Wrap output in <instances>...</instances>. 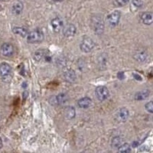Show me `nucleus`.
<instances>
[{"instance_id": "32", "label": "nucleus", "mask_w": 153, "mask_h": 153, "mask_svg": "<svg viewBox=\"0 0 153 153\" xmlns=\"http://www.w3.org/2000/svg\"><path fill=\"white\" fill-rule=\"evenodd\" d=\"M53 1L55 2H60L63 1L64 0H53Z\"/></svg>"}, {"instance_id": "6", "label": "nucleus", "mask_w": 153, "mask_h": 153, "mask_svg": "<svg viewBox=\"0 0 153 153\" xmlns=\"http://www.w3.org/2000/svg\"><path fill=\"white\" fill-rule=\"evenodd\" d=\"M121 18V13L118 10H115L108 15L107 17L108 23L112 27L117 26Z\"/></svg>"}, {"instance_id": "4", "label": "nucleus", "mask_w": 153, "mask_h": 153, "mask_svg": "<svg viewBox=\"0 0 153 153\" xmlns=\"http://www.w3.org/2000/svg\"><path fill=\"white\" fill-rule=\"evenodd\" d=\"M95 43L91 38L89 37H84L80 43V49L84 53H89L95 47Z\"/></svg>"}, {"instance_id": "9", "label": "nucleus", "mask_w": 153, "mask_h": 153, "mask_svg": "<svg viewBox=\"0 0 153 153\" xmlns=\"http://www.w3.org/2000/svg\"><path fill=\"white\" fill-rule=\"evenodd\" d=\"M76 33V27L74 25L72 24L67 25L63 28V33L67 37H73Z\"/></svg>"}, {"instance_id": "20", "label": "nucleus", "mask_w": 153, "mask_h": 153, "mask_svg": "<svg viewBox=\"0 0 153 153\" xmlns=\"http://www.w3.org/2000/svg\"><path fill=\"white\" fill-rule=\"evenodd\" d=\"M55 97L56 105L64 104L68 101V96L64 93H59L58 95L55 96Z\"/></svg>"}, {"instance_id": "8", "label": "nucleus", "mask_w": 153, "mask_h": 153, "mask_svg": "<svg viewBox=\"0 0 153 153\" xmlns=\"http://www.w3.org/2000/svg\"><path fill=\"white\" fill-rule=\"evenodd\" d=\"M51 25L54 32L58 33L63 28V21L60 18H54L51 20Z\"/></svg>"}, {"instance_id": "24", "label": "nucleus", "mask_w": 153, "mask_h": 153, "mask_svg": "<svg viewBox=\"0 0 153 153\" xmlns=\"http://www.w3.org/2000/svg\"><path fill=\"white\" fill-rule=\"evenodd\" d=\"M130 0H114V4L117 7H123L129 2Z\"/></svg>"}, {"instance_id": "12", "label": "nucleus", "mask_w": 153, "mask_h": 153, "mask_svg": "<svg viewBox=\"0 0 153 153\" xmlns=\"http://www.w3.org/2000/svg\"><path fill=\"white\" fill-rule=\"evenodd\" d=\"M150 93V92L149 90H142V91H139L136 93L135 96H134V99L137 101L144 100L149 98Z\"/></svg>"}, {"instance_id": "29", "label": "nucleus", "mask_w": 153, "mask_h": 153, "mask_svg": "<svg viewBox=\"0 0 153 153\" xmlns=\"http://www.w3.org/2000/svg\"><path fill=\"white\" fill-rule=\"evenodd\" d=\"M139 145H140V143H139V142H138V141H133L132 143V147L133 148H137L139 146Z\"/></svg>"}, {"instance_id": "17", "label": "nucleus", "mask_w": 153, "mask_h": 153, "mask_svg": "<svg viewBox=\"0 0 153 153\" xmlns=\"http://www.w3.org/2000/svg\"><path fill=\"white\" fill-rule=\"evenodd\" d=\"M66 118L71 120L76 117V112L75 108L72 106H68L65 108L64 112Z\"/></svg>"}, {"instance_id": "26", "label": "nucleus", "mask_w": 153, "mask_h": 153, "mask_svg": "<svg viewBox=\"0 0 153 153\" xmlns=\"http://www.w3.org/2000/svg\"><path fill=\"white\" fill-rule=\"evenodd\" d=\"M133 4L137 8H140L143 5V0H132Z\"/></svg>"}, {"instance_id": "5", "label": "nucleus", "mask_w": 153, "mask_h": 153, "mask_svg": "<svg viewBox=\"0 0 153 153\" xmlns=\"http://www.w3.org/2000/svg\"><path fill=\"white\" fill-rule=\"evenodd\" d=\"M95 94L99 101H103L108 98L109 91L105 86H99L95 90Z\"/></svg>"}, {"instance_id": "3", "label": "nucleus", "mask_w": 153, "mask_h": 153, "mask_svg": "<svg viewBox=\"0 0 153 153\" xmlns=\"http://www.w3.org/2000/svg\"><path fill=\"white\" fill-rule=\"evenodd\" d=\"M11 72L12 68L9 64L4 62L0 64V77L2 78L4 82L10 81Z\"/></svg>"}, {"instance_id": "14", "label": "nucleus", "mask_w": 153, "mask_h": 153, "mask_svg": "<svg viewBox=\"0 0 153 153\" xmlns=\"http://www.w3.org/2000/svg\"><path fill=\"white\" fill-rule=\"evenodd\" d=\"M77 104L81 108H88L92 104V100L89 97H84L79 100L78 101Z\"/></svg>"}, {"instance_id": "13", "label": "nucleus", "mask_w": 153, "mask_h": 153, "mask_svg": "<svg viewBox=\"0 0 153 153\" xmlns=\"http://www.w3.org/2000/svg\"><path fill=\"white\" fill-rule=\"evenodd\" d=\"M65 79L69 83H73L76 80V73L72 69H68L64 73Z\"/></svg>"}, {"instance_id": "1", "label": "nucleus", "mask_w": 153, "mask_h": 153, "mask_svg": "<svg viewBox=\"0 0 153 153\" xmlns=\"http://www.w3.org/2000/svg\"><path fill=\"white\" fill-rule=\"evenodd\" d=\"M45 36L41 30L37 29L28 33L27 41L29 43H38L42 42L44 40Z\"/></svg>"}, {"instance_id": "2", "label": "nucleus", "mask_w": 153, "mask_h": 153, "mask_svg": "<svg viewBox=\"0 0 153 153\" xmlns=\"http://www.w3.org/2000/svg\"><path fill=\"white\" fill-rule=\"evenodd\" d=\"M92 26L95 33L97 35H101L104 30V22L103 19L99 16H94L92 19Z\"/></svg>"}, {"instance_id": "11", "label": "nucleus", "mask_w": 153, "mask_h": 153, "mask_svg": "<svg viewBox=\"0 0 153 153\" xmlns=\"http://www.w3.org/2000/svg\"><path fill=\"white\" fill-rule=\"evenodd\" d=\"M24 5L22 2L17 1L14 3L11 8L12 13L15 15H19L22 12Z\"/></svg>"}, {"instance_id": "19", "label": "nucleus", "mask_w": 153, "mask_h": 153, "mask_svg": "<svg viewBox=\"0 0 153 153\" xmlns=\"http://www.w3.org/2000/svg\"><path fill=\"white\" fill-rule=\"evenodd\" d=\"M108 61V55L106 53H102L99 56L98 58V64L101 69L105 68L107 66Z\"/></svg>"}, {"instance_id": "10", "label": "nucleus", "mask_w": 153, "mask_h": 153, "mask_svg": "<svg viewBox=\"0 0 153 153\" xmlns=\"http://www.w3.org/2000/svg\"><path fill=\"white\" fill-rule=\"evenodd\" d=\"M143 24L146 25H150L153 23V15L151 12H144L141 14L140 17Z\"/></svg>"}, {"instance_id": "21", "label": "nucleus", "mask_w": 153, "mask_h": 153, "mask_svg": "<svg viewBox=\"0 0 153 153\" xmlns=\"http://www.w3.org/2000/svg\"><path fill=\"white\" fill-rule=\"evenodd\" d=\"M147 57L148 55L146 52L143 51L136 53L133 56L134 59L139 62H144L147 59Z\"/></svg>"}, {"instance_id": "16", "label": "nucleus", "mask_w": 153, "mask_h": 153, "mask_svg": "<svg viewBox=\"0 0 153 153\" xmlns=\"http://www.w3.org/2000/svg\"><path fill=\"white\" fill-rule=\"evenodd\" d=\"M129 112L126 108H123L120 109L118 113V118L120 121L122 122H126L129 117Z\"/></svg>"}, {"instance_id": "23", "label": "nucleus", "mask_w": 153, "mask_h": 153, "mask_svg": "<svg viewBox=\"0 0 153 153\" xmlns=\"http://www.w3.org/2000/svg\"><path fill=\"white\" fill-rule=\"evenodd\" d=\"M122 140L119 137H115L112 140V146L114 148H118L121 145Z\"/></svg>"}, {"instance_id": "18", "label": "nucleus", "mask_w": 153, "mask_h": 153, "mask_svg": "<svg viewBox=\"0 0 153 153\" xmlns=\"http://www.w3.org/2000/svg\"><path fill=\"white\" fill-rule=\"evenodd\" d=\"M48 52L45 49H39L37 50L33 54V58L36 61H39L47 55Z\"/></svg>"}, {"instance_id": "28", "label": "nucleus", "mask_w": 153, "mask_h": 153, "mask_svg": "<svg viewBox=\"0 0 153 153\" xmlns=\"http://www.w3.org/2000/svg\"><path fill=\"white\" fill-rule=\"evenodd\" d=\"M132 76H133L134 79L136 80L137 81H142V80H143L142 77L140 76V74H138L133 73H132Z\"/></svg>"}, {"instance_id": "22", "label": "nucleus", "mask_w": 153, "mask_h": 153, "mask_svg": "<svg viewBox=\"0 0 153 153\" xmlns=\"http://www.w3.org/2000/svg\"><path fill=\"white\" fill-rule=\"evenodd\" d=\"M131 149L130 145L126 143L119 147L118 152L121 153H129L131 152Z\"/></svg>"}, {"instance_id": "27", "label": "nucleus", "mask_w": 153, "mask_h": 153, "mask_svg": "<svg viewBox=\"0 0 153 153\" xmlns=\"http://www.w3.org/2000/svg\"><path fill=\"white\" fill-rule=\"evenodd\" d=\"M117 77L118 79H119L120 80H123L125 79V74L124 73L123 71L121 72H119L117 74Z\"/></svg>"}, {"instance_id": "15", "label": "nucleus", "mask_w": 153, "mask_h": 153, "mask_svg": "<svg viewBox=\"0 0 153 153\" xmlns=\"http://www.w3.org/2000/svg\"><path fill=\"white\" fill-rule=\"evenodd\" d=\"M12 31L16 35H19L23 37L26 36L28 34L27 28L25 27H14Z\"/></svg>"}, {"instance_id": "33", "label": "nucleus", "mask_w": 153, "mask_h": 153, "mask_svg": "<svg viewBox=\"0 0 153 153\" xmlns=\"http://www.w3.org/2000/svg\"><path fill=\"white\" fill-rule=\"evenodd\" d=\"M0 1H4V0H0Z\"/></svg>"}, {"instance_id": "31", "label": "nucleus", "mask_w": 153, "mask_h": 153, "mask_svg": "<svg viewBox=\"0 0 153 153\" xmlns=\"http://www.w3.org/2000/svg\"><path fill=\"white\" fill-rule=\"evenodd\" d=\"M2 146H3V144H2V140L0 138V149L2 148Z\"/></svg>"}, {"instance_id": "25", "label": "nucleus", "mask_w": 153, "mask_h": 153, "mask_svg": "<svg viewBox=\"0 0 153 153\" xmlns=\"http://www.w3.org/2000/svg\"><path fill=\"white\" fill-rule=\"evenodd\" d=\"M146 110L149 112V113L152 114L153 113V101H149L145 105Z\"/></svg>"}, {"instance_id": "30", "label": "nucleus", "mask_w": 153, "mask_h": 153, "mask_svg": "<svg viewBox=\"0 0 153 153\" xmlns=\"http://www.w3.org/2000/svg\"><path fill=\"white\" fill-rule=\"evenodd\" d=\"M23 96L24 99H26L27 97L28 96V93L27 91H25L23 93Z\"/></svg>"}, {"instance_id": "7", "label": "nucleus", "mask_w": 153, "mask_h": 153, "mask_svg": "<svg viewBox=\"0 0 153 153\" xmlns=\"http://www.w3.org/2000/svg\"><path fill=\"white\" fill-rule=\"evenodd\" d=\"M14 52V47L11 43L6 42L4 43L1 47V53L4 57H10L13 55Z\"/></svg>"}]
</instances>
